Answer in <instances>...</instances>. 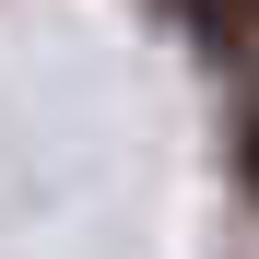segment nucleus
<instances>
[{
  "label": "nucleus",
  "mask_w": 259,
  "mask_h": 259,
  "mask_svg": "<svg viewBox=\"0 0 259 259\" xmlns=\"http://www.w3.org/2000/svg\"><path fill=\"white\" fill-rule=\"evenodd\" d=\"M189 12H200L212 35H259V0H189Z\"/></svg>",
  "instance_id": "1"
},
{
  "label": "nucleus",
  "mask_w": 259,
  "mask_h": 259,
  "mask_svg": "<svg viewBox=\"0 0 259 259\" xmlns=\"http://www.w3.org/2000/svg\"><path fill=\"white\" fill-rule=\"evenodd\" d=\"M236 165H247V189H259V95H247V118H236Z\"/></svg>",
  "instance_id": "2"
}]
</instances>
